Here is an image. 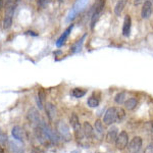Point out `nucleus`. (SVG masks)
Masks as SVG:
<instances>
[{
	"mask_svg": "<svg viewBox=\"0 0 153 153\" xmlns=\"http://www.w3.org/2000/svg\"><path fill=\"white\" fill-rule=\"evenodd\" d=\"M28 120L32 123V124H34L36 126H38L42 122V120H40V114H39L38 110H37L36 108H34V107H32L31 109L29 110Z\"/></svg>",
	"mask_w": 153,
	"mask_h": 153,
	"instance_id": "nucleus-8",
	"label": "nucleus"
},
{
	"mask_svg": "<svg viewBox=\"0 0 153 153\" xmlns=\"http://www.w3.org/2000/svg\"><path fill=\"white\" fill-rule=\"evenodd\" d=\"M86 38V35L83 36V38H81L80 40L78 42H76L75 44H74L73 46L71 47V50L73 53H76V52H80L81 50H82V47H83V43H84V39Z\"/></svg>",
	"mask_w": 153,
	"mask_h": 153,
	"instance_id": "nucleus-21",
	"label": "nucleus"
},
{
	"mask_svg": "<svg viewBox=\"0 0 153 153\" xmlns=\"http://www.w3.org/2000/svg\"><path fill=\"white\" fill-rule=\"evenodd\" d=\"M44 101H45V93H44V91L42 90V89H40V90L38 91V97H37V104H38L40 109L43 108Z\"/></svg>",
	"mask_w": 153,
	"mask_h": 153,
	"instance_id": "nucleus-22",
	"label": "nucleus"
},
{
	"mask_svg": "<svg viewBox=\"0 0 153 153\" xmlns=\"http://www.w3.org/2000/svg\"><path fill=\"white\" fill-rule=\"evenodd\" d=\"M19 2V0H6V12L5 16H13L14 10H16V7L18 5V3Z\"/></svg>",
	"mask_w": 153,
	"mask_h": 153,
	"instance_id": "nucleus-10",
	"label": "nucleus"
},
{
	"mask_svg": "<svg viewBox=\"0 0 153 153\" xmlns=\"http://www.w3.org/2000/svg\"><path fill=\"white\" fill-rule=\"evenodd\" d=\"M76 14H78V13H76V12L74 10L73 8H71V10H70V12H68V19H66V21H68V22H71L76 16Z\"/></svg>",
	"mask_w": 153,
	"mask_h": 153,
	"instance_id": "nucleus-28",
	"label": "nucleus"
},
{
	"mask_svg": "<svg viewBox=\"0 0 153 153\" xmlns=\"http://www.w3.org/2000/svg\"><path fill=\"white\" fill-rule=\"evenodd\" d=\"M118 136V129L114 126L110 127L107 131V134H106V141L108 143H115V140H117Z\"/></svg>",
	"mask_w": 153,
	"mask_h": 153,
	"instance_id": "nucleus-9",
	"label": "nucleus"
},
{
	"mask_svg": "<svg viewBox=\"0 0 153 153\" xmlns=\"http://www.w3.org/2000/svg\"><path fill=\"white\" fill-rule=\"evenodd\" d=\"M127 2H128V0H118L117 1V5L114 7V13L117 14V16L122 14L123 10L125 9V6H126V4H127Z\"/></svg>",
	"mask_w": 153,
	"mask_h": 153,
	"instance_id": "nucleus-19",
	"label": "nucleus"
},
{
	"mask_svg": "<svg viewBox=\"0 0 153 153\" xmlns=\"http://www.w3.org/2000/svg\"><path fill=\"white\" fill-rule=\"evenodd\" d=\"M117 122V108L115 107H109L104 113L103 117V123L106 126H111Z\"/></svg>",
	"mask_w": 153,
	"mask_h": 153,
	"instance_id": "nucleus-2",
	"label": "nucleus"
},
{
	"mask_svg": "<svg viewBox=\"0 0 153 153\" xmlns=\"http://www.w3.org/2000/svg\"><path fill=\"white\" fill-rule=\"evenodd\" d=\"M8 141V138H7V135L4 132H2L0 130V143H6Z\"/></svg>",
	"mask_w": 153,
	"mask_h": 153,
	"instance_id": "nucleus-29",
	"label": "nucleus"
},
{
	"mask_svg": "<svg viewBox=\"0 0 153 153\" xmlns=\"http://www.w3.org/2000/svg\"><path fill=\"white\" fill-rule=\"evenodd\" d=\"M11 134L13 136V138L19 142H24L27 139V134L26 131L23 128L19 127V126H16V127L12 128Z\"/></svg>",
	"mask_w": 153,
	"mask_h": 153,
	"instance_id": "nucleus-6",
	"label": "nucleus"
},
{
	"mask_svg": "<svg viewBox=\"0 0 153 153\" xmlns=\"http://www.w3.org/2000/svg\"><path fill=\"white\" fill-rule=\"evenodd\" d=\"M152 10H153V5L151 3V1H150V0H146V1H144L143 6H142V9H141L142 19H149L150 16H151V13H152Z\"/></svg>",
	"mask_w": 153,
	"mask_h": 153,
	"instance_id": "nucleus-7",
	"label": "nucleus"
},
{
	"mask_svg": "<svg viewBox=\"0 0 153 153\" xmlns=\"http://www.w3.org/2000/svg\"><path fill=\"white\" fill-rule=\"evenodd\" d=\"M128 143H129V135L126 131H122L115 140V147L118 150H124L128 146Z\"/></svg>",
	"mask_w": 153,
	"mask_h": 153,
	"instance_id": "nucleus-4",
	"label": "nucleus"
},
{
	"mask_svg": "<svg viewBox=\"0 0 153 153\" xmlns=\"http://www.w3.org/2000/svg\"><path fill=\"white\" fill-rule=\"evenodd\" d=\"M48 3V0H38V6L45 7Z\"/></svg>",
	"mask_w": 153,
	"mask_h": 153,
	"instance_id": "nucleus-30",
	"label": "nucleus"
},
{
	"mask_svg": "<svg viewBox=\"0 0 153 153\" xmlns=\"http://www.w3.org/2000/svg\"><path fill=\"white\" fill-rule=\"evenodd\" d=\"M87 104H88L89 107L95 108L99 105V99H98L97 97H95V96H90L87 100Z\"/></svg>",
	"mask_w": 153,
	"mask_h": 153,
	"instance_id": "nucleus-24",
	"label": "nucleus"
},
{
	"mask_svg": "<svg viewBox=\"0 0 153 153\" xmlns=\"http://www.w3.org/2000/svg\"><path fill=\"white\" fill-rule=\"evenodd\" d=\"M0 153H4V150H3V148L1 147V145H0Z\"/></svg>",
	"mask_w": 153,
	"mask_h": 153,
	"instance_id": "nucleus-33",
	"label": "nucleus"
},
{
	"mask_svg": "<svg viewBox=\"0 0 153 153\" xmlns=\"http://www.w3.org/2000/svg\"><path fill=\"white\" fill-rule=\"evenodd\" d=\"M102 8H103V1H101L97 6H96V9L95 11L93 12V16L91 18V29H94L96 23H97L98 19H99L100 14H101V11H102Z\"/></svg>",
	"mask_w": 153,
	"mask_h": 153,
	"instance_id": "nucleus-11",
	"label": "nucleus"
},
{
	"mask_svg": "<svg viewBox=\"0 0 153 153\" xmlns=\"http://www.w3.org/2000/svg\"><path fill=\"white\" fill-rule=\"evenodd\" d=\"M103 135H104V126L100 120H97L94 124V136L102 138Z\"/></svg>",
	"mask_w": 153,
	"mask_h": 153,
	"instance_id": "nucleus-15",
	"label": "nucleus"
},
{
	"mask_svg": "<svg viewBox=\"0 0 153 153\" xmlns=\"http://www.w3.org/2000/svg\"><path fill=\"white\" fill-rule=\"evenodd\" d=\"M142 144H143V141H142V138L141 137H134L132 140L130 141L129 143V151L131 153H138L141 150L142 148Z\"/></svg>",
	"mask_w": 153,
	"mask_h": 153,
	"instance_id": "nucleus-5",
	"label": "nucleus"
},
{
	"mask_svg": "<svg viewBox=\"0 0 153 153\" xmlns=\"http://www.w3.org/2000/svg\"><path fill=\"white\" fill-rule=\"evenodd\" d=\"M27 34H29V35H33V36H38V34H35V32H32V31L27 32Z\"/></svg>",
	"mask_w": 153,
	"mask_h": 153,
	"instance_id": "nucleus-32",
	"label": "nucleus"
},
{
	"mask_svg": "<svg viewBox=\"0 0 153 153\" xmlns=\"http://www.w3.org/2000/svg\"><path fill=\"white\" fill-rule=\"evenodd\" d=\"M71 120V124L73 126V129H74V132H75V136H76V140H82L84 138V130H83V127L81 126L80 124V120H79V117L76 113H73L71 117L70 118Z\"/></svg>",
	"mask_w": 153,
	"mask_h": 153,
	"instance_id": "nucleus-1",
	"label": "nucleus"
},
{
	"mask_svg": "<svg viewBox=\"0 0 153 153\" xmlns=\"http://www.w3.org/2000/svg\"><path fill=\"white\" fill-rule=\"evenodd\" d=\"M46 112H47V115L50 120H53L54 117H56V108L52 103H47L46 104Z\"/></svg>",
	"mask_w": 153,
	"mask_h": 153,
	"instance_id": "nucleus-18",
	"label": "nucleus"
},
{
	"mask_svg": "<svg viewBox=\"0 0 153 153\" xmlns=\"http://www.w3.org/2000/svg\"><path fill=\"white\" fill-rule=\"evenodd\" d=\"M12 25V16H4V19H3V28L4 29H9Z\"/></svg>",
	"mask_w": 153,
	"mask_h": 153,
	"instance_id": "nucleus-26",
	"label": "nucleus"
},
{
	"mask_svg": "<svg viewBox=\"0 0 153 153\" xmlns=\"http://www.w3.org/2000/svg\"><path fill=\"white\" fill-rule=\"evenodd\" d=\"M114 101L117 103V104H123V103L126 102V93L125 92H120L115 95L114 97Z\"/></svg>",
	"mask_w": 153,
	"mask_h": 153,
	"instance_id": "nucleus-25",
	"label": "nucleus"
},
{
	"mask_svg": "<svg viewBox=\"0 0 153 153\" xmlns=\"http://www.w3.org/2000/svg\"><path fill=\"white\" fill-rule=\"evenodd\" d=\"M73 28H74V25H71V26L68 27V28L66 29L65 32H63L62 35L59 37L58 40L56 41V46H57V47H61V46H62L63 44L65 43V41L68 40V36H70V34H71V30H73Z\"/></svg>",
	"mask_w": 153,
	"mask_h": 153,
	"instance_id": "nucleus-12",
	"label": "nucleus"
},
{
	"mask_svg": "<svg viewBox=\"0 0 153 153\" xmlns=\"http://www.w3.org/2000/svg\"><path fill=\"white\" fill-rule=\"evenodd\" d=\"M146 153H153V143H150L149 145L147 146L146 150H145Z\"/></svg>",
	"mask_w": 153,
	"mask_h": 153,
	"instance_id": "nucleus-31",
	"label": "nucleus"
},
{
	"mask_svg": "<svg viewBox=\"0 0 153 153\" xmlns=\"http://www.w3.org/2000/svg\"><path fill=\"white\" fill-rule=\"evenodd\" d=\"M56 129H57L58 135L62 138L63 140L65 141H70L71 139V131L68 126L63 122H59L57 126H56Z\"/></svg>",
	"mask_w": 153,
	"mask_h": 153,
	"instance_id": "nucleus-3",
	"label": "nucleus"
},
{
	"mask_svg": "<svg viewBox=\"0 0 153 153\" xmlns=\"http://www.w3.org/2000/svg\"><path fill=\"white\" fill-rule=\"evenodd\" d=\"M8 146L13 153H24V147L16 141H8Z\"/></svg>",
	"mask_w": 153,
	"mask_h": 153,
	"instance_id": "nucleus-17",
	"label": "nucleus"
},
{
	"mask_svg": "<svg viewBox=\"0 0 153 153\" xmlns=\"http://www.w3.org/2000/svg\"><path fill=\"white\" fill-rule=\"evenodd\" d=\"M89 3H90V0H76L73 6V9L76 13H79V12L83 11L88 6Z\"/></svg>",
	"mask_w": 153,
	"mask_h": 153,
	"instance_id": "nucleus-14",
	"label": "nucleus"
},
{
	"mask_svg": "<svg viewBox=\"0 0 153 153\" xmlns=\"http://www.w3.org/2000/svg\"><path fill=\"white\" fill-rule=\"evenodd\" d=\"M131 27H132V19L129 14L125 16L124 26H123V35L125 37H129L131 33Z\"/></svg>",
	"mask_w": 153,
	"mask_h": 153,
	"instance_id": "nucleus-13",
	"label": "nucleus"
},
{
	"mask_svg": "<svg viewBox=\"0 0 153 153\" xmlns=\"http://www.w3.org/2000/svg\"><path fill=\"white\" fill-rule=\"evenodd\" d=\"M86 94V90L81 88H75L71 91V96L75 98H82L83 96H85Z\"/></svg>",
	"mask_w": 153,
	"mask_h": 153,
	"instance_id": "nucleus-23",
	"label": "nucleus"
},
{
	"mask_svg": "<svg viewBox=\"0 0 153 153\" xmlns=\"http://www.w3.org/2000/svg\"><path fill=\"white\" fill-rule=\"evenodd\" d=\"M1 5H2V0H0V9H1Z\"/></svg>",
	"mask_w": 153,
	"mask_h": 153,
	"instance_id": "nucleus-34",
	"label": "nucleus"
},
{
	"mask_svg": "<svg viewBox=\"0 0 153 153\" xmlns=\"http://www.w3.org/2000/svg\"><path fill=\"white\" fill-rule=\"evenodd\" d=\"M117 120H123L126 117V112L123 108H117Z\"/></svg>",
	"mask_w": 153,
	"mask_h": 153,
	"instance_id": "nucleus-27",
	"label": "nucleus"
},
{
	"mask_svg": "<svg viewBox=\"0 0 153 153\" xmlns=\"http://www.w3.org/2000/svg\"><path fill=\"white\" fill-rule=\"evenodd\" d=\"M124 104H125V107L127 110H133V109H135V107L137 106L138 100L136 99L135 97H131L128 100H126V102Z\"/></svg>",
	"mask_w": 153,
	"mask_h": 153,
	"instance_id": "nucleus-20",
	"label": "nucleus"
},
{
	"mask_svg": "<svg viewBox=\"0 0 153 153\" xmlns=\"http://www.w3.org/2000/svg\"><path fill=\"white\" fill-rule=\"evenodd\" d=\"M83 130H84V134L85 137L88 139H92L94 137V129L92 128V126L89 124L88 122H85L83 125Z\"/></svg>",
	"mask_w": 153,
	"mask_h": 153,
	"instance_id": "nucleus-16",
	"label": "nucleus"
}]
</instances>
